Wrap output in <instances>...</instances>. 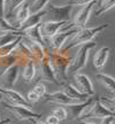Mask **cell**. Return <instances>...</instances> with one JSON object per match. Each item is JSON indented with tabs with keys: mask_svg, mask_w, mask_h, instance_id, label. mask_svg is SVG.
Masks as SVG:
<instances>
[{
	"mask_svg": "<svg viewBox=\"0 0 115 124\" xmlns=\"http://www.w3.org/2000/svg\"><path fill=\"white\" fill-rule=\"evenodd\" d=\"M108 27H109V24L106 23V24L97 25V27H93V28H82V29H80L74 35V37L69 41V44L67 45L63 49H60L58 52H61L62 54H66L69 49L78 47V46H82V45L88 44V43H91L96 36L99 35L101 31H104Z\"/></svg>",
	"mask_w": 115,
	"mask_h": 124,
	"instance_id": "obj_1",
	"label": "cell"
},
{
	"mask_svg": "<svg viewBox=\"0 0 115 124\" xmlns=\"http://www.w3.org/2000/svg\"><path fill=\"white\" fill-rule=\"evenodd\" d=\"M73 6L68 4L65 5H49L45 7V14L41 22H69Z\"/></svg>",
	"mask_w": 115,
	"mask_h": 124,
	"instance_id": "obj_2",
	"label": "cell"
},
{
	"mask_svg": "<svg viewBox=\"0 0 115 124\" xmlns=\"http://www.w3.org/2000/svg\"><path fill=\"white\" fill-rule=\"evenodd\" d=\"M47 60L57 76L58 80L60 83L61 80H66L68 76L67 70H68L71 59L67 54H62L61 52H53V53L47 54Z\"/></svg>",
	"mask_w": 115,
	"mask_h": 124,
	"instance_id": "obj_3",
	"label": "cell"
},
{
	"mask_svg": "<svg viewBox=\"0 0 115 124\" xmlns=\"http://www.w3.org/2000/svg\"><path fill=\"white\" fill-rule=\"evenodd\" d=\"M94 46H96V44H94L93 41L81 46L80 49H78V52L76 53V55L70 60L68 70H67V74H68V75H70V74H77V72L81 71L83 68H85L86 63H88L89 53H90V51H91Z\"/></svg>",
	"mask_w": 115,
	"mask_h": 124,
	"instance_id": "obj_4",
	"label": "cell"
},
{
	"mask_svg": "<svg viewBox=\"0 0 115 124\" xmlns=\"http://www.w3.org/2000/svg\"><path fill=\"white\" fill-rule=\"evenodd\" d=\"M4 106V110L12 118V122H24V121H32L36 118H40L41 115L38 113L32 111V109L25 108L23 106H13V105H8L6 102H2Z\"/></svg>",
	"mask_w": 115,
	"mask_h": 124,
	"instance_id": "obj_5",
	"label": "cell"
},
{
	"mask_svg": "<svg viewBox=\"0 0 115 124\" xmlns=\"http://www.w3.org/2000/svg\"><path fill=\"white\" fill-rule=\"evenodd\" d=\"M71 28H75L73 22H40L39 29H40V35L44 38L45 45L49 43V39L51 37H53L55 33L60 32L63 30H68Z\"/></svg>",
	"mask_w": 115,
	"mask_h": 124,
	"instance_id": "obj_6",
	"label": "cell"
},
{
	"mask_svg": "<svg viewBox=\"0 0 115 124\" xmlns=\"http://www.w3.org/2000/svg\"><path fill=\"white\" fill-rule=\"evenodd\" d=\"M0 94L1 97L5 98V102L8 105H13V106H23L25 108L31 109V105L28 103V101L25 100V98L21 95L18 92L14 91L12 89H2L0 87Z\"/></svg>",
	"mask_w": 115,
	"mask_h": 124,
	"instance_id": "obj_7",
	"label": "cell"
},
{
	"mask_svg": "<svg viewBox=\"0 0 115 124\" xmlns=\"http://www.w3.org/2000/svg\"><path fill=\"white\" fill-rule=\"evenodd\" d=\"M97 4V0H92L91 2L84 5L82 8L78 10V13L75 15L74 17V21H73V24L76 29H82V28H85L86 23H88L89 18H90V15L92 13V9L93 7L96 6Z\"/></svg>",
	"mask_w": 115,
	"mask_h": 124,
	"instance_id": "obj_8",
	"label": "cell"
},
{
	"mask_svg": "<svg viewBox=\"0 0 115 124\" xmlns=\"http://www.w3.org/2000/svg\"><path fill=\"white\" fill-rule=\"evenodd\" d=\"M22 40L23 43L28 46V48H29V51L31 53V56H32V61L35 63H40V62L45 61L47 59V54L49 53L46 52L44 45H40L38 43L31 41L28 38L23 37V36H22Z\"/></svg>",
	"mask_w": 115,
	"mask_h": 124,
	"instance_id": "obj_9",
	"label": "cell"
},
{
	"mask_svg": "<svg viewBox=\"0 0 115 124\" xmlns=\"http://www.w3.org/2000/svg\"><path fill=\"white\" fill-rule=\"evenodd\" d=\"M18 72H20V64L16 63L10 67L9 69H7L4 74H1L0 75V87L13 89L18 78Z\"/></svg>",
	"mask_w": 115,
	"mask_h": 124,
	"instance_id": "obj_10",
	"label": "cell"
},
{
	"mask_svg": "<svg viewBox=\"0 0 115 124\" xmlns=\"http://www.w3.org/2000/svg\"><path fill=\"white\" fill-rule=\"evenodd\" d=\"M77 31H78V29L71 28V29H68V30L60 31V32L55 33L53 37H51L49 39V43L51 45V47L54 49V52H58V51L62 49V47L66 44L67 39L70 38L73 35H75Z\"/></svg>",
	"mask_w": 115,
	"mask_h": 124,
	"instance_id": "obj_11",
	"label": "cell"
},
{
	"mask_svg": "<svg viewBox=\"0 0 115 124\" xmlns=\"http://www.w3.org/2000/svg\"><path fill=\"white\" fill-rule=\"evenodd\" d=\"M75 78V84L77 91L83 94H86L89 97H93L94 95V89H93L92 80L90 79V77L86 76L85 74H80L77 72L74 76Z\"/></svg>",
	"mask_w": 115,
	"mask_h": 124,
	"instance_id": "obj_12",
	"label": "cell"
},
{
	"mask_svg": "<svg viewBox=\"0 0 115 124\" xmlns=\"http://www.w3.org/2000/svg\"><path fill=\"white\" fill-rule=\"evenodd\" d=\"M44 102H47V103H55V105H59V106H63L66 107L68 105H73V103H77L74 100H71L70 98H68L63 93V91H57V92L49 93V94H45L44 97Z\"/></svg>",
	"mask_w": 115,
	"mask_h": 124,
	"instance_id": "obj_13",
	"label": "cell"
},
{
	"mask_svg": "<svg viewBox=\"0 0 115 124\" xmlns=\"http://www.w3.org/2000/svg\"><path fill=\"white\" fill-rule=\"evenodd\" d=\"M39 72H40L39 82H51V83H54V84H58V85L61 84L58 80L57 76L54 74L53 69H52V67H51L47 59L39 63Z\"/></svg>",
	"mask_w": 115,
	"mask_h": 124,
	"instance_id": "obj_14",
	"label": "cell"
},
{
	"mask_svg": "<svg viewBox=\"0 0 115 124\" xmlns=\"http://www.w3.org/2000/svg\"><path fill=\"white\" fill-rule=\"evenodd\" d=\"M44 14H45L44 9H43L41 12H38V13L30 14V15H29V16H28V17L25 18L21 24H20V27H18V31L23 33V32H24L25 30H28V29H30V28L35 27V25L40 24L41 20H43V16H44Z\"/></svg>",
	"mask_w": 115,
	"mask_h": 124,
	"instance_id": "obj_15",
	"label": "cell"
},
{
	"mask_svg": "<svg viewBox=\"0 0 115 124\" xmlns=\"http://www.w3.org/2000/svg\"><path fill=\"white\" fill-rule=\"evenodd\" d=\"M107 116H114V114L111 113L109 110H107L100 102L96 100V102L93 103L92 108L90 109L89 114L86 115L84 120H88V118H104V117H107Z\"/></svg>",
	"mask_w": 115,
	"mask_h": 124,
	"instance_id": "obj_16",
	"label": "cell"
},
{
	"mask_svg": "<svg viewBox=\"0 0 115 124\" xmlns=\"http://www.w3.org/2000/svg\"><path fill=\"white\" fill-rule=\"evenodd\" d=\"M109 52H111V48L106 47V46L99 48L96 52L94 56H93V66L96 69L100 70L105 67L107 60H108V56H109Z\"/></svg>",
	"mask_w": 115,
	"mask_h": 124,
	"instance_id": "obj_17",
	"label": "cell"
},
{
	"mask_svg": "<svg viewBox=\"0 0 115 124\" xmlns=\"http://www.w3.org/2000/svg\"><path fill=\"white\" fill-rule=\"evenodd\" d=\"M13 54L16 56L17 59V63L21 66L23 64L24 62H27L28 60H32V56H31V53L29 48H28V46L24 43H23V40L21 39V41L17 44L16 46V48L14 49Z\"/></svg>",
	"mask_w": 115,
	"mask_h": 124,
	"instance_id": "obj_18",
	"label": "cell"
},
{
	"mask_svg": "<svg viewBox=\"0 0 115 124\" xmlns=\"http://www.w3.org/2000/svg\"><path fill=\"white\" fill-rule=\"evenodd\" d=\"M63 93L66 94L68 98H70L71 100H74L75 102H77V103H81V102H85L86 100H88L89 95H86V94H83V93H81L77 91V89H76L74 85H70V84H66L63 85Z\"/></svg>",
	"mask_w": 115,
	"mask_h": 124,
	"instance_id": "obj_19",
	"label": "cell"
},
{
	"mask_svg": "<svg viewBox=\"0 0 115 124\" xmlns=\"http://www.w3.org/2000/svg\"><path fill=\"white\" fill-rule=\"evenodd\" d=\"M89 100V99H88ZM88 100L85 102H81V103H73V105H68L66 106V111H67V118H69L71 121H77L80 118L81 114H82V110L83 108L86 106L88 103Z\"/></svg>",
	"mask_w": 115,
	"mask_h": 124,
	"instance_id": "obj_20",
	"label": "cell"
},
{
	"mask_svg": "<svg viewBox=\"0 0 115 124\" xmlns=\"http://www.w3.org/2000/svg\"><path fill=\"white\" fill-rule=\"evenodd\" d=\"M22 66H23V71H22L23 80H24V83H30L36 76V71H37L36 63L32 60H28L27 62L23 63Z\"/></svg>",
	"mask_w": 115,
	"mask_h": 124,
	"instance_id": "obj_21",
	"label": "cell"
},
{
	"mask_svg": "<svg viewBox=\"0 0 115 124\" xmlns=\"http://www.w3.org/2000/svg\"><path fill=\"white\" fill-rule=\"evenodd\" d=\"M29 2H28V0H25L23 4H21L20 6L17 7V9L15 10L16 14H15V20H16V22H15V27L18 29L20 27V24L25 20V18L30 15V10H29Z\"/></svg>",
	"mask_w": 115,
	"mask_h": 124,
	"instance_id": "obj_22",
	"label": "cell"
},
{
	"mask_svg": "<svg viewBox=\"0 0 115 124\" xmlns=\"http://www.w3.org/2000/svg\"><path fill=\"white\" fill-rule=\"evenodd\" d=\"M23 37L28 38L29 40L31 41H35V43H38L40 45H44L45 46V41H44V38L41 37L40 35V29H39V24L38 25H35V27L30 28L23 32Z\"/></svg>",
	"mask_w": 115,
	"mask_h": 124,
	"instance_id": "obj_23",
	"label": "cell"
},
{
	"mask_svg": "<svg viewBox=\"0 0 115 124\" xmlns=\"http://www.w3.org/2000/svg\"><path fill=\"white\" fill-rule=\"evenodd\" d=\"M96 79H98V82H99L108 92H111L112 94H114L115 82H114V78H113L112 76L102 74V72H98L97 75H96Z\"/></svg>",
	"mask_w": 115,
	"mask_h": 124,
	"instance_id": "obj_24",
	"label": "cell"
},
{
	"mask_svg": "<svg viewBox=\"0 0 115 124\" xmlns=\"http://www.w3.org/2000/svg\"><path fill=\"white\" fill-rule=\"evenodd\" d=\"M24 1L25 0H4V17L7 18L9 16H12V14Z\"/></svg>",
	"mask_w": 115,
	"mask_h": 124,
	"instance_id": "obj_25",
	"label": "cell"
},
{
	"mask_svg": "<svg viewBox=\"0 0 115 124\" xmlns=\"http://www.w3.org/2000/svg\"><path fill=\"white\" fill-rule=\"evenodd\" d=\"M16 63H17V59H16V56L14 54L0 58V75L4 74L7 69H9L10 67L16 64Z\"/></svg>",
	"mask_w": 115,
	"mask_h": 124,
	"instance_id": "obj_26",
	"label": "cell"
},
{
	"mask_svg": "<svg viewBox=\"0 0 115 124\" xmlns=\"http://www.w3.org/2000/svg\"><path fill=\"white\" fill-rule=\"evenodd\" d=\"M21 39H22V36H18L17 38H16L15 40H13L12 43H9V44L5 45V46H2V47H0V58L13 54L14 49L16 48V46H17V44L21 41Z\"/></svg>",
	"mask_w": 115,
	"mask_h": 124,
	"instance_id": "obj_27",
	"label": "cell"
},
{
	"mask_svg": "<svg viewBox=\"0 0 115 124\" xmlns=\"http://www.w3.org/2000/svg\"><path fill=\"white\" fill-rule=\"evenodd\" d=\"M23 33L20 31H15V32H6V33H0V47H2L5 45L12 43L15 40L18 36H22Z\"/></svg>",
	"mask_w": 115,
	"mask_h": 124,
	"instance_id": "obj_28",
	"label": "cell"
},
{
	"mask_svg": "<svg viewBox=\"0 0 115 124\" xmlns=\"http://www.w3.org/2000/svg\"><path fill=\"white\" fill-rule=\"evenodd\" d=\"M18 31L16 27H14L12 23L7 21L4 16H0V33H6V32H15Z\"/></svg>",
	"mask_w": 115,
	"mask_h": 124,
	"instance_id": "obj_29",
	"label": "cell"
},
{
	"mask_svg": "<svg viewBox=\"0 0 115 124\" xmlns=\"http://www.w3.org/2000/svg\"><path fill=\"white\" fill-rule=\"evenodd\" d=\"M115 5V0H101L100 1V7L96 12V16H100L101 14L108 12L109 9H112Z\"/></svg>",
	"mask_w": 115,
	"mask_h": 124,
	"instance_id": "obj_30",
	"label": "cell"
},
{
	"mask_svg": "<svg viewBox=\"0 0 115 124\" xmlns=\"http://www.w3.org/2000/svg\"><path fill=\"white\" fill-rule=\"evenodd\" d=\"M49 1H51V0H35V1H33V4L31 5V7H29L30 14L41 12V10L45 9V7L49 5Z\"/></svg>",
	"mask_w": 115,
	"mask_h": 124,
	"instance_id": "obj_31",
	"label": "cell"
},
{
	"mask_svg": "<svg viewBox=\"0 0 115 124\" xmlns=\"http://www.w3.org/2000/svg\"><path fill=\"white\" fill-rule=\"evenodd\" d=\"M98 101L101 103L102 106L106 108L107 110H109L111 113L114 114V108H115V102H114V98H107V97H100L98 99Z\"/></svg>",
	"mask_w": 115,
	"mask_h": 124,
	"instance_id": "obj_32",
	"label": "cell"
},
{
	"mask_svg": "<svg viewBox=\"0 0 115 124\" xmlns=\"http://www.w3.org/2000/svg\"><path fill=\"white\" fill-rule=\"evenodd\" d=\"M52 115L55 116L58 120L62 122V121H66L67 120V111H66V108L63 106H58L55 107L52 111Z\"/></svg>",
	"mask_w": 115,
	"mask_h": 124,
	"instance_id": "obj_33",
	"label": "cell"
},
{
	"mask_svg": "<svg viewBox=\"0 0 115 124\" xmlns=\"http://www.w3.org/2000/svg\"><path fill=\"white\" fill-rule=\"evenodd\" d=\"M32 92H35L39 98H43L45 94H46L47 90H46V86H45V84L43 83V82H38V83L33 86Z\"/></svg>",
	"mask_w": 115,
	"mask_h": 124,
	"instance_id": "obj_34",
	"label": "cell"
},
{
	"mask_svg": "<svg viewBox=\"0 0 115 124\" xmlns=\"http://www.w3.org/2000/svg\"><path fill=\"white\" fill-rule=\"evenodd\" d=\"M88 120L92 121L96 124H113L114 116H107V117H104V118H88Z\"/></svg>",
	"mask_w": 115,
	"mask_h": 124,
	"instance_id": "obj_35",
	"label": "cell"
},
{
	"mask_svg": "<svg viewBox=\"0 0 115 124\" xmlns=\"http://www.w3.org/2000/svg\"><path fill=\"white\" fill-rule=\"evenodd\" d=\"M28 101V103H30L31 106L32 105H35V103H37V102L40 100V98L36 94L35 92H32V91H30V92L27 94V99H25Z\"/></svg>",
	"mask_w": 115,
	"mask_h": 124,
	"instance_id": "obj_36",
	"label": "cell"
},
{
	"mask_svg": "<svg viewBox=\"0 0 115 124\" xmlns=\"http://www.w3.org/2000/svg\"><path fill=\"white\" fill-rule=\"evenodd\" d=\"M92 0H69L67 4L70 6H84V5L91 2Z\"/></svg>",
	"mask_w": 115,
	"mask_h": 124,
	"instance_id": "obj_37",
	"label": "cell"
},
{
	"mask_svg": "<svg viewBox=\"0 0 115 124\" xmlns=\"http://www.w3.org/2000/svg\"><path fill=\"white\" fill-rule=\"evenodd\" d=\"M45 123L46 124H60V121L58 120L55 116L53 115H49L45 120Z\"/></svg>",
	"mask_w": 115,
	"mask_h": 124,
	"instance_id": "obj_38",
	"label": "cell"
},
{
	"mask_svg": "<svg viewBox=\"0 0 115 124\" xmlns=\"http://www.w3.org/2000/svg\"><path fill=\"white\" fill-rule=\"evenodd\" d=\"M12 123V120L10 118H5V120H0V124H9Z\"/></svg>",
	"mask_w": 115,
	"mask_h": 124,
	"instance_id": "obj_39",
	"label": "cell"
},
{
	"mask_svg": "<svg viewBox=\"0 0 115 124\" xmlns=\"http://www.w3.org/2000/svg\"><path fill=\"white\" fill-rule=\"evenodd\" d=\"M32 122H35V124H46L44 121H41L40 118H36V120H32Z\"/></svg>",
	"mask_w": 115,
	"mask_h": 124,
	"instance_id": "obj_40",
	"label": "cell"
},
{
	"mask_svg": "<svg viewBox=\"0 0 115 124\" xmlns=\"http://www.w3.org/2000/svg\"><path fill=\"white\" fill-rule=\"evenodd\" d=\"M2 101V97H1V94H0V102Z\"/></svg>",
	"mask_w": 115,
	"mask_h": 124,
	"instance_id": "obj_41",
	"label": "cell"
},
{
	"mask_svg": "<svg viewBox=\"0 0 115 124\" xmlns=\"http://www.w3.org/2000/svg\"><path fill=\"white\" fill-rule=\"evenodd\" d=\"M100 1H101V0H99V2H100Z\"/></svg>",
	"mask_w": 115,
	"mask_h": 124,
	"instance_id": "obj_42",
	"label": "cell"
}]
</instances>
